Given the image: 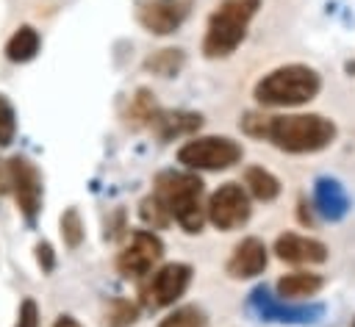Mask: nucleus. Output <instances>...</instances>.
<instances>
[{"mask_svg":"<svg viewBox=\"0 0 355 327\" xmlns=\"http://www.w3.org/2000/svg\"><path fill=\"white\" fill-rule=\"evenodd\" d=\"M263 139L286 152H316L336 139V125L319 114L266 116Z\"/></svg>","mask_w":355,"mask_h":327,"instance_id":"nucleus-1","label":"nucleus"},{"mask_svg":"<svg viewBox=\"0 0 355 327\" xmlns=\"http://www.w3.org/2000/svg\"><path fill=\"white\" fill-rule=\"evenodd\" d=\"M158 205L166 211V216H175V222L186 233H200L205 222L202 208V180L189 172H161L155 180Z\"/></svg>","mask_w":355,"mask_h":327,"instance_id":"nucleus-2","label":"nucleus"},{"mask_svg":"<svg viewBox=\"0 0 355 327\" xmlns=\"http://www.w3.org/2000/svg\"><path fill=\"white\" fill-rule=\"evenodd\" d=\"M322 89L319 75L302 64H286L272 69L255 83V100L266 108H291L313 100Z\"/></svg>","mask_w":355,"mask_h":327,"instance_id":"nucleus-3","label":"nucleus"},{"mask_svg":"<svg viewBox=\"0 0 355 327\" xmlns=\"http://www.w3.org/2000/svg\"><path fill=\"white\" fill-rule=\"evenodd\" d=\"M258 0H225L208 19L202 53L208 58L230 55L247 36V25L258 11Z\"/></svg>","mask_w":355,"mask_h":327,"instance_id":"nucleus-4","label":"nucleus"},{"mask_svg":"<svg viewBox=\"0 0 355 327\" xmlns=\"http://www.w3.org/2000/svg\"><path fill=\"white\" fill-rule=\"evenodd\" d=\"M178 161L189 169H205V172L227 169V166L241 161V144L227 139V136L191 139L178 150Z\"/></svg>","mask_w":355,"mask_h":327,"instance_id":"nucleus-5","label":"nucleus"},{"mask_svg":"<svg viewBox=\"0 0 355 327\" xmlns=\"http://www.w3.org/2000/svg\"><path fill=\"white\" fill-rule=\"evenodd\" d=\"M205 216L219 230H236L250 219V197L239 183H222L205 208Z\"/></svg>","mask_w":355,"mask_h":327,"instance_id":"nucleus-6","label":"nucleus"},{"mask_svg":"<svg viewBox=\"0 0 355 327\" xmlns=\"http://www.w3.org/2000/svg\"><path fill=\"white\" fill-rule=\"evenodd\" d=\"M6 166H8V186H14L17 194V205L22 216L33 222L42 208V177L28 158H11Z\"/></svg>","mask_w":355,"mask_h":327,"instance_id":"nucleus-7","label":"nucleus"},{"mask_svg":"<svg viewBox=\"0 0 355 327\" xmlns=\"http://www.w3.org/2000/svg\"><path fill=\"white\" fill-rule=\"evenodd\" d=\"M164 255V244L155 233H147V230H136L130 236V244L119 252V272L125 277H144Z\"/></svg>","mask_w":355,"mask_h":327,"instance_id":"nucleus-8","label":"nucleus"},{"mask_svg":"<svg viewBox=\"0 0 355 327\" xmlns=\"http://www.w3.org/2000/svg\"><path fill=\"white\" fill-rule=\"evenodd\" d=\"M189 14V3L186 0H144L136 8L139 22L158 36H166L172 30L180 28V22Z\"/></svg>","mask_w":355,"mask_h":327,"instance_id":"nucleus-9","label":"nucleus"},{"mask_svg":"<svg viewBox=\"0 0 355 327\" xmlns=\"http://www.w3.org/2000/svg\"><path fill=\"white\" fill-rule=\"evenodd\" d=\"M191 280V266L186 263H166L153 274V283L147 288V299L153 308H164L172 305L175 299L183 297V291L189 288Z\"/></svg>","mask_w":355,"mask_h":327,"instance_id":"nucleus-10","label":"nucleus"},{"mask_svg":"<svg viewBox=\"0 0 355 327\" xmlns=\"http://www.w3.org/2000/svg\"><path fill=\"white\" fill-rule=\"evenodd\" d=\"M275 252L286 263H322L327 258V247L316 238L297 236V233H283L275 241Z\"/></svg>","mask_w":355,"mask_h":327,"instance_id":"nucleus-11","label":"nucleus"},{"mask_svg":"<svg viewBox=\"0 0 355 327\" xmlns=\"http://www.w3.org/2000/svg\"><path fill=\"white\" fill-rule=\"evenodd\" d=\"M266 269V247L261 238H244L241 244H236L230 260H227V274L247 280L255 277Z\"/></svg>","mask_w":355,"mask_h":327,"instance_id":"nucleus-12","label":"nucleus"},{"mask_svg":"<svg viewBox=\"0 0 355 327\" xmlns=\"http://www.w3.org/2000/svg\"><path fill=\"white\" fill-rule=\"evenodd\" d=\"M316 205H319V211L327 216V219H341L344 213H347V194H344V188L336 183V180H327V177H322L319 183H316Z\"/></svg>","mask_w":355,"mask_h":327,"instance_id":"nucleus-13","label":"nucleus"},{"mask_svg":"<svg viewBox=\"0 0 355 327\" xmlns=\"http://www.w3.org/2000/svg\"><path fill=\"white\" fill-rule=\"evenodd\" d=\"M319 288H322V277L319 274L294 272V274H286L277 283V297L280 299H305V297H313Z\"/></svg>","mask_w":355,"mask_h":327,"instance_id":"nucleus-14","label":"nucleus"},{"mask_svg":"<svg viewBox=\"0 0 355 327\" xmlns=\"http://www.w3.org/2000/svg\"><path fill=\"white\" fill-rule=\"evenodd\" d=\"M39 44H42L39 33H36L31 25H22V28L8 39V44H6V55H8V61L22 64V61H31V58L39 53Z\"/></svg>","mask_w":355,"mask_h":327,"instance_id":"nucleus-15","label":"nucleus"},{"mask_svg":"<svg viewBox=\"0 0 355 327\" xmlns=\"http://www.w3.org/2000/svg\"><path fill=\"white\" fill-rule=\"evenodd\" d=\"M244 186L250 188V194H252L255 200H263V202H269V200H275V197L280 194L277 177H275L272 172H266L263 166H250V169L244 172Z\"/></svg>","mask_w":355,"mask_h":327,"instance_id":"nucleus-16","label":"nucleus"},{"mask_svg":"<svg viewBox=\"0 0 355 327\" xmlns=\"http://www.w3.org/2000/svg\"><path fill=\"white\" fill-rule=\"evenodd\" d=\"M200 116L197 114H155V119H153V125L158 127V133L164 136V139H169V136H178V133H189V130H194V127H200Z\"/></svg>","mask_w":355,"mask_h":327,"instance_id":"nucleus-17","label":"nucleus"},{"mask_svg":"<svg viewBox=\"0 0 355 327\" xmlns=\"http://www.w3.org/2000/svg\"><path fill=\"white\" fill-rule=\"evenodd\" d=\"M139 319V308L128 299H111L105 308V324L108 327H130Z\"/></svg>","mask_w":355,"mask_h":327,"instance_id":"nucleus-18","label":"nucleus"},{"mask_svg":"<svg viewBox=\"0 0 355 327\" xmlns=\"http://www.w3.org/2000/svg\"><path fill=\"white\" fill-rule=\"evenodd\" d=\"M180 67H183V53L180 50H158L153 58H147V69H153L164 78L178 75Z\"/></svg>","mask_w":355,"mask_h":327,"instance_id":"nucleus-19","label":"nucleus"},{"mask_svg":"<svg viewBox=\"0 0 355 327\" xmlns=\"http://www.w3.org/2000/svg\"><path fill=\"white\" fill-rule=\"evenodd\" d=\"M158 327H208V319L200 308L186 305V308H178L175 313H169Z\"/></svg>","mask_w":355,"mask_h":327,"instance_id":"nucleus-20","label":"nucleus"},{"mask_svg":"<svg viewBox=\"0 0 355 327\" xmlns=\"http://www.w3.org/2000/svg\"><path fill=\"white\" fill-rule=\"evenodd\" d=\"M61 238H64V244L69 249L80 247V241H83V222H80L78 208H67L64 211V216H61Z\"/></svg>","mask_w":355,"mask_h":327,"instance_id":"nucleus-21","label":"nucleus"},{"mask_svg":"<svg viewBox=\"0 0 355 327\" xmlns=\"http://www.w3.org/2000/svg\"><path fill=\"white\" fill-rule=\"evenodd\" d=\"M158 108H155V100L147 94V91H139L136 100H133V108H130V116H133V125H141V122H150L155 119Z\"/></svg>","mask_w":355,"mask_h":327,"instance_id":"nucleus-22","label":"nucleus"},{"mask_svg":"<svg viewBox=\"0 0 355 327\" xmlns=\"http://www.w3.org/2000/svg\"><path fill=\"white\" fill-rule=\"evenodd\" d=\"M17 133V116L6 97H0V147H8Z\"/></svg>","mask_w":355,"mask_h":327,"instance_id":"nucleus-23","label":"nucleus"},{"mask_svg":"<svg viewBox=\"0 0 355 327\" xmlns=\"http://www.w3.org/2000/svg\"><path fill=\"white\" fill-rule=\"evenodd\" d=\"M141 219H144V222H153L155 227H164V224L169 222L166 211L158 205V200H155V197H150V200H144V202H141Z\"/></svg>","mask_w":355,"mask_h":327,"instance_id":"nucleus-24","label":"nucleus"},{"mask_svg":"<svg viewBox=\"0 0 355 327\" xmlns=\"http://www.w3.org/2000/svg\"><path fill=\"white\" fill-rule=\"evenodd\" d=\"M17 327H39V310L33 299H25L19 305V316H17Z\"/></svg>","mask_w":355,"mask_h":327,"instance_id":"nucleus-25","label":"nucleus"},{"mask_svg":"<svg viewBox=\"0 0 355 327\" xmlns=\"http://www.w3.org/2000/svg\"><path fill=\"white\" fill-rule=\"evenodd\" d=\"M36 258H39V263H42L44 272H53L55 255H53V247H50L47 241H39V244H36Z\"/></svg>","mask_w":355,"mask_h":327,"instance_id":"nucleus-26","label":"nucleus"},{"mask_svg":"<svg viewBox=\"0 0 355 327\" xmlns=\"http://www.w3.org/2000/svg\"><path fill=\"white\" fill-rule=\"evenodd\" d=\"M53 327H80V321H78V319H72V316H61Z\"/></svg>","mask_w":355,"mask_h":327,"instance_id":"nucleus-27","label":"nucleus"},{"mask_svg":"<svg viewBox=\"0 0 355 327\" xmlns=\"http://www.w3.org/2000/svg\"><path fill=\"white\" fill-rule=\"evenodd\" d=\"M352 327H355V321H352Z\"/></svg>","mask_w":355,"mask_h":327,"instance_id":"nucleus-28","label":"nucleus"}]
</instances>
